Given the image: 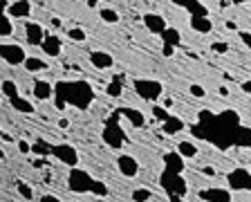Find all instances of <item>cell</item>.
Masks as SVG:
<instances>
[{"instance_id":"60d3db41","label":"cell","mask_w":251,"mask_h":202,"mask_svg":"<svg viewBox=\"0 0 251 202\" xmlns=\"http://www.w3.org/2000/svg\"><path fill=\"white\" fill-rule=\"evenodd\" d=\"M162 52H164V57H173V54H175V47L173 45H162Z\"/></svg>"},{"instance_id":"2e32d148","label":"cell","mask_w":251,"mask_h":202,"mask_svg":"<svg viewBox=\"0 0 251 202\" xmlns=\"http://www.w3.org/2000/svg\"><path fill=\"white\" fill-rule=\"evenodd\" d=\"M103 137H105V142H108L112 148H119L121 142H124V133H121V128H119V126H115V124H110V128L105 126Z\"/></svg>"},{"instance_id":"44dd1931","label":"cell","mask_w":251,"mask_h":202,"mask_svg":"<svg viewBox=\"0 0 251 202\" xmlns=\"http://www.w3.org/2000/svg\"><path fill=\"white\" fill-rule=\"evenodd\" d=\"M9 104H11V108L18 110V113H25V115L34 113V104H31V101H27V99H23L21 94H18V97H14V99H9Z\"/></svg>"},{"instance_id":"52a82bcc","label":"cell","mask_w":251,"mask_h":202,"mask_svg":"<svg viewBox=\"0 0 251 202\" xmlns=\"http://www.w3.org/2000/svg\"><path fill=\"white\" fill-rule=\"evenodd\" d=\"M229 187L233 191L251 189V173L247 169H233V173H229Z\"/></svg>"},{"instance_id":"3957f363","label":"cell","mask_w":251,"mask_h":202,"mask_svg":"<svg viewBox=\"0 0 251 202\" xmlns=\"http://www.w3.org/2000/svg\"><path fill=\"white\" fill-rule=\"evenodd\" d=\"M135 90L139 92V97L146 99V101H155V99L162 97V83L152 81V79H137Z\"/></svg>"},{"instance_id":"5bb4252c","label":"cell","mask_w":251,"mask_h":202,"mask_svg":"<svg viewBox=\"0 0 251 202\" xmlns=\"http://www.w3.org/2000/svg\"><path fill=\"white\" fill-rule=\"evenodd\" d=\"M200 198L206 202H231V193L226 191V189H204L202 193H200Z\"/></svg>"},{"instance_id":"6da1fadb","label":"cell","mask_w":251,"mask_h":202,"mask_svg":"<svg viewBox=\"0 0 251 202\" xmlns=\"http://www.w3.org/2000/svg\"><path fill=\"white\" fill-rule=\"evenodd\" d=\"M65 88L70 90V94H68V99L72 101L76 108H85V106L90 104L94 99V92H92V88H90L85 81H68V83H63Z\"/></svg>"},{"instance_id":"8d00e7d4","label":"cell","mask_w":251,"mask_h":202,"mask_svg":"<svg viewBox=\"0 0 251 202\" xmlns=\"http://www.w3.org/2000/svg\"><path fill=\"white\" fill-rule=\"evenodd\" d=\"M211 50H213V52L225 54L226 50H229V45H226V43H222V41H218V43H213V45H211Z\"/></svg>"},{"instance_id":"4dcf8cb0","label":"cell","mask_w":251,"mask_h":202,"mask_svg":"<svg viewBox=\"0 0 251 202\" xmlns=\"http://www.w3.org/2000/svg\"><path fill=\"white\" fill-rule=\"evenodd\" d=\"M152 198V193L148 191V189H137V191H132V200L135 202H148Z\"/></svg>"},{"instance_id":"30bf717a","label":"cell","mask_w":251,"mask_h":202,"mask_svg":"<svg viewBox=\"0 0 251 202\" xmlns=\"http://www.w3.org/2000/svg\"><path fill=\"white\" fill-rule=\"evenodd\" d=\"M90 63H92L97 70H110V67L115 65V58L110 52H103V50H94L90 52Z\"/></svg>"},{"instance_id":"5b68a950","label":"cell","mask_w":251,"mask_h":202,"mask_svg":"<svg viewBox=\"0 0 251 202\" xmlns=\"http://www.w3.org/2000/svg\"><path fill=\"white\" fill-rule=\"evenodd\" d=\"M52 155L56 157V160H61L63 164L72 166V169L78 164V153L70 144H56V146H52Z\"/></svg>"},{"instance_id":"ee69618b","label":"cell","mask_w":251,"mask_h":202,"mask_svg":"<svg viewBox=\"0 0 251 202\" xmlns=\"http://www.w3.org/2000/svg\"><path fill=\"white\" fill-rule=\"evenodd\" d=\"M58 126H61V128H68L70 121H68V119H61V121H58Z\"/></svg>"},{"instance_id":"f1b7e54d","label":"cell","mask_w":251,"mask_h":202,"mask_svg":"<svg viewBox=\"0 0 251 202\" xmlns=\"http://www.w3.org/2000/svg\"><path fill=\"white\" fill-rule=\"evenodd\" d=\"M99 14H101V21H105L108 25H117V23H119V14H117L115 9H108V7H103Z\"/></svg>"},{"instance_id":"4316f807","label":"cell","mask_w":251,"mask_h":202,"mask_svg":"<svg viewBox=\"0 0 251 202\" xmlns=\"http://www.w3.org/2000/svg\"><path fill=\"white\" fill-rule=\"evenodd\" d=\"M177 2H182L184 9H188L193 16H206V9L200 5V0H177Z\"/></svg>"},{"instance_id":"e575fe53","label":"cell","mask_w":251,"mask_h":202,"mask_svg":"<svg viewBox=\"0 0 251 202\" xmlns=\"http://www.w3.org/2000/svg\"><path fill=\"white\" fill-rule=\"evenodd\" d=\"M31 150H34V153H38V155H47V153H52V146L47 148L43 142H36V144L31 146Z\"/></svg>"},{"instance_id":"bcb514c9","label":"cell","mask_w":251,"mask_h":202,"mask_svg":"<svg viewBox=\"0 0 251 202\" xmlns=\"http://www.w3.org/2000/svg\"><path fill=\"white\" fill-rule=\"evenodd\" d=\"M52 25L54 27H61V18H52Z\"/></svg>"},{"instance_id":"7bdbcfd3","label":"cell","mask_w":251,"mask_h":202,"mask_svg":"<svg viewBox=\"0 0 251 202\" xmlns=\"http://www.w3.org/2000/svg\"><path fill=\"white\" fill-rule=\"evenodd\" d=\"M242 90H245V92H249V94H251V81H245V83H242Z\"/></svg>"},{"instance_id":"f546056e","label":"cell","mask_w":251,"mask_h":202,"mask_svg":"<svg viewBox=\"0 0 251 202\" xmlns=\"http://www.w3.org/2000/svg\"><path fill=\"white\" fill-rule=\"evenodd\" d=\"M68 36H70V41H74V43H83L85 38V31L81 29V27H70L68 29Z\"/></svg>"},{"instance_id":"d6a6232c","label":"cell","mask_w":251,"mask_h":202,"mask_svg":"<svg viewBox=\"0 0 251 202\" xmlns=\"http://www.w3.org/2000/svg\"><path fill=\"white\" fill-rule=\"evenodd\" d=\"M18 193H21L25 200H31V198H34V191L29 189V184H27V182H18Z\"/></svg>"},{"instance_id":"7a4b0ae2","label":"cell","mask_w":251,"mask_h":202,"mask_svg":"<svg viewBox=\"0 0 251 202\" xmlns=\"http://www.w3.org/2000/svg\"><path fill=\"white\" fill-rule=\"evenodd\" d=\"M0 57L7 65H25L27 61V54L18 43H9V41H2L0 43Z\"/></svg>"},{"instance_id":"7c38bea8","label":"cell","mask_w":251,"mask_h":202,"mask_svg":"<svg viewBox=\"0 0 251 202\" xmlns=\"http://www.w3.org/2000/svg\"><path fill=\"white\" fill-rule=\"evenodd\" d=\"M7 14H9L11 18H29L31 16V2L29 0H16V2L9 5Z\"/></svg>"},{"instance_id":"e0dca14e","label":"cell","mask_w":251,"mask_h":202,"mask_svg":"<svg viewBox=\"0 0 251 202\" xmlns=\"http://www.w3.org/2000/svg\"><path fill=\"white\" fill-rule=\"evenodd\" d=\"M191 27L200 34H209L213 29V23H211L209 16H191Z\"/></svg>"},{"instance_id":"74e56055","label":"cell","mask_w":251,"mask_h":202,"mask_svg":"<svg viewBox=\"0 0 251 202\" xmlns=\"http://www.w3.org/2000/svg\"><path fill=\"white\" fill-rule=\"evenodd\" d=\"M191 94H193V97H198V99H202V97H206V92H204V88L202 86H191Z\"/></svg>"},{"instance_id":"ba28073f","label":"cell","mask_w":251,"mask_h":202,"mask_svg":"<svg viewBox=\"0 0 251 202\" xmlns=\"http://www.w3.org/2000/svg\"><path fill=\"white\" fill-rule=\"evenodd\" d=\"M45 29H43L41 23H25V41L29 43V45H43V41H45Z\"/></svg>"},{"instance_id":"603a6c76","label":"cell","mask_w":251,"mask_h":202,"mask_svg":"<svg viewBox=\"0 0 251 202\" xmlns=\"http://www.w3.org/2000/svg\"><path fill=\"white\" fill-rule=\"evenodd\" d=\"M25 70L27 72H43V70H47V61L45 58H36V57H27Z\"/></svg>"},{"instance_id":"9c48e42d","label":"cell","mask_w":251,"mask_h":202,"mask_svg":"<svg viewBox=\"0 0 251 202\" xmlns=\"http://www.w3.org/2000/svg\"><path fill=\"white\" fill-rule=\"evenodd\" d=\"M144 25L151 34H159V36L168 29V23L162 14H144Z\"/></svg>"},{"instance_id":"b9f144b4","label":"cell","mask_w":251,"mask_h":202,"mask_svg":"<svg viewBox=\"0 0 251 202\" xmlns=\"http://www.w3.org/2000/svg\"><path fill=\"white\" fill-rule=\"evenodd\" d=\"M41 202H61V198L50 196V193H47V196H43V198H41Z\"/></svg>"},{"instance_id":"8992f818","label":"cell","mask_w":251,"mask_h":202,"mask_svg":"<svg viewBox=\"0 0 251 202\" xmlns=\"http://www.w3.org/2000/svg\"><path fill=\"white\" fill-rule=\"evenodd\" d=\"M162 182H164V187H166V191L171 193V196H184V193H186V182L179 177V173L166 171L164 177H162Z\"/></svg>"},{"instance_id":"ab89813d","label":"cell","mask_w":251,"mask_h":202,"mask_svg":"<svg viewBox=\"0 0 251 202\" xmlns=\"http://www.w3.org/2000/svg\"><path fill=\"white\" fill-rule=\"evenodd\" d=\"M18 150H21V153H29V150H31V146L27 144L25 140H18Z\"/></svg>"},{"instance_id":"7dc6e473","label":"cell","mask_w":251,"mask_h":202,"mask_svg":"<svg viewBox=\"0 0 251 202\" xmlns=\"http://www.w3.org/2000/svg\"><path fill=\"white\" fill-rule=\"evenodd\" d=\"M94 202H105V200H103V198H97V200H94Z\"/></svg>"},{"instance_id":"1f68e13d","label":"cell","mask_w":251,"mask_h":202,"mask_svg":"<svg viewBox=\"0 0 251 202\" xmlns=\"http://www.w3.org/2000/svg\"><path fill=\"white\" fill-rule=\"evenodd\" d=\"M105 92H108L110 97H119V94H121V81H119V79H117V81H112V83H108Z\"/></svg>"},{"instance_id":"8fae6325","label":"cell","mask_w":251,"mask_h":202,"mask_svg":"<svg viewBox=\"0 0 251 202\" xmlns=\"http://www.w3.org/2000/svg\"><path fill=\"white\" fill-rule=\"evenodd\" d=\"M41 50H43V54L45 57H52V58H56L58 54L63 52V41L58 36H45V41H43V45H41Z\"/></svg>"},{"instance_id":"f35d334b","label":"cell","mask_w":251,"mask_h":202,"mask_svg":"<svg viewBox=\"0 0 251 202\" xmlns=\"http://www.w3.org/2000/svg\"><path fill=\"white\" fill-rule=\"evenodd\" d=\"M238 36H240V41L245 43V47L251 50V31H238Z\"/></svg>"},{"instance_id":"ac0fdd59","label":"cell","mask_w":251,"mask_h":202,"mask_svg":"<svg viewBox=\"0 0 251 202\" xmlns=\"http://www.w3.org/2000/svg\"><path fill=\"white\" fill-rule=\"evenodd\" d=\"M119 113L124 115V117L130 121L132 126H137V128H141V126L146 124V117H144V113H139V110H135V108H121Z\"/></svg>"},{"instance_id":"ffe728a7","label":"cell","mask_w":251,"mask_h":202,"mask_svg":"<svg viewBox=\"0 0 251 202\" xmlns=\"http://www.w3.org/2000/svg\"><path fill=\"white\" fill-rule=\"evenodd\" d=\"M164 162H166V171H171V173H182V169H184V160H182V155H179L177 150H175V153H171V155L164 157Z\"/></svg>"},{"instance_id":"277c9868","label":"cell","mask_w":251,"mask_h":202,"mask_svg":"<svg viewBox=\"0 0 251 202\" xmlns=\"http://www.w3.org/2000/svg\"><path fill=\"white\" fill-rule=\"evenodd\" d=\"M92 187H94V180L85 171H81V169H72L70 171V189L72 191L85 193V191H92Z\"/></svg>"},{"instance_id":"9a60e30c","label":"cell","mask_w":251,"mask_h":202,"mask_svg":"<svg viewBox=\"0 0 251 202\" xmlns=\"http://www.w3.org/2000/svg\"><path fill=\"white\" fill-rule=\"evenodd\" d=\"M34 97L38 99V101H45V99H50L56 90H54V86L50 81H43V79H38V81H34Z\"/></svg>"},{"instance_id":"d590c367","label":"cell","mask_w":251,"mask_h":202,"mask_svg":"<svg viewBox=\"0 0 251 202\" xmlns=\"http://www.w3.org/2000/svg\"><path fill=\"white\" fill-rule=\"evenodd\" d=\"M152 113H155L157 119H162V121H166L168 117H171V115H168V110L166 108H159V106H155V108H152Z\"/></svg>"},{"instance_id":"cb8c5ba5","label":"cell","mask_w":251,"mask_h":202,"mask_svg":"<svg viewBox=\"0 0 251 202\" xmlns=\"http://www.w3.org/2000/svg\"><path fill=\"white\" fill-rule=\"evenodd\" d=\"M177 153L182 157H186V160H191V157H198V146H195L193 142H179Z\"/></svg>"},{"instance_id":"484cf974","label":"cell","mask_w":251,"mask_h":202,"mask_svg":"<svg viewBox=\"0 0 251 202\" xmlns=\"http://www.w3.org/2000/svg\"><path fill=\"white\" fill-rule=\"evenodd\" d=\"M235 146H242V148H251V128L240 126L238 135H235Z\"/></svg>"},{"instance_id":"836d02e7","label":"cell","mask_w":251,"mask_h":202,"mask_svg":"<svg viewBox=\"0 0 251 202\" xmlns=\"http://www.w3.org/2000/svg\"><path fill=\"white\" fill-rule=\"evenodd\" d=\"M92 193H94V196H99V198H103V196H108V187H105L103 182H94Z\"/></svg>"},{"instance_id":"4fadbf2b","label":"cell","mask_w":251,"mask_h":202,"mask_svg":"<svg viewBox=\"0 0 251 202\" xmlns=\"http://www.w3.org/2000/svg\"><path fill=\"white\" fill-rule=\"evenodd\" d=\"M117 164H119V171L124 173L126 177H135L137 173H139V162L132 155H121Z\"/></svg>"},{"instance_id":"c3c4849f","label":"cell","mask_w":251,"mask_h":202,"mask_svg":"<svg viewBox=\"0 0 251 202\" xmlns=\"http://www.w3.org/2000/svg\"><path fill=\"white\" fill-rule=\"evenodd\" d=\"M235 2H251V0H235Z\"/></svg>"},{"instance_id":"83f0119b","label":"cell","mask_w":251,"mask_h":202,"mask_svg":"<svg viewBox=\"0 0 251 202\" xmlns=\"http://www.w3.org/2000/svg\"><path fill=\"white\" fill-rule=\"evenodd\" d=\"M0 90H2V94H5L7 99L18 97V83H14L11 79H5V81L0 83Z\"/></svg>"},{"instance_id":"d4e9b609","label":"cell","mask_w":251,"mask_h":202,"mask_svg":"<svg viewBox=\"0 0 251 202\" xmlns=\"http://www.w3.org/2000/svg\"><path fill=\"white\" fill-rule=\"evenodd\" d=\"M179 41H182V36H179V31L175 29V27H168V29L162 34V43H164V45L177 47V45H179Z\"/></svg>"},{"instance_id":"d6986e66","label":"cell","mask_w":251,"mask_h":202,"mask_svg":"<svg viewBox=\"0 0 251 202\" xmlns=\"http://www.w3.org/2000/svg\"><path fill=\"white\" fill-rule=\"evenodd\" d=\"M14 18H11L9 14H2L0 16V38L2 41H9L11 36H14Z\"/></svg>"},{"instance_id":"f6af8a7d","label":"cell","mask_w":251,"mask_h":202,"mask_svg":"<svg viewBox=\"0 0 251 202\" xmlns=\"http://www.w3.org/2000/svg\"><path fill=\"white\" fill-rule=\"evenodd\" d=\"M171 202H184L182 196H171Z\"/></svg>"},{"instance_id":"7402d4cb","label":"cell","mask_w":251,"mask_h":202,"mask_svg":"<svg viewBox=\"0 0 251 202\" xmlns=\"http://www.w3.org/2000/svg\"><path fill=\"white\" fill-rule=\"evenodd\" d=\"M179 130H184V121L179 119V117H168L166 121H164V133L166 135H175V133H179Z\"/></svg>"}]
</instances>
